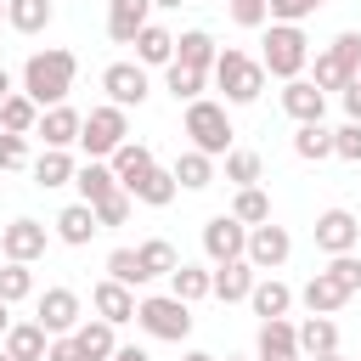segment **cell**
Masks as SVG:
<instances>
[{"mask_svg": "<svg viewBox=\"0 0 361 361\" xmlns=\"http://www.w3.org/2000/svg\"><path fill=\"white\" fill-rule=\"evenodd\" d=\"M130 203H135V197L118 186V192H107V197L90 203V209H96V220H102V231H107V226H124V220H130Z\"/></svg>", "mask_w": 361, "mask_h": 361, "instance_id": "43", "label": "cell"}, {"mask_svg": "<svg viewBox=\"0 0 361 361\" xmlns=\"http://www.w3.org/2000/svg\"><path fill=\"white\" fill-rule=\"evenodd\" d=\"M282 113H288L293 124H322L327 90H316V79H288V85H282Z\"/></svg>", "mask_w": 361, "mask_h": 361, "instance_id": "13", "label": "cell"}, {"mask_svg": "<svg viewBox=\"0 0 361 361\" xmlns=\"http://www.w3.org/2000/svg\"><path fill=\"white\" fill-rule=\"evenodd\" d=\"M39 102L34 96H23V90H11L6 102H0V130H11V135H34V124H39Z\"/></svg>", "mask_w": 361, "mask_h": 361, "instance_id": "24", "label": "cell"}, {"mask_svg": "<svg viewBox=\"0 0 361 361\" xmlns=\"http://www.w3.org/2000/svg\"><path fill=\"white\" fill-rule=\"evenodd\" d=\"M299 299H305V310H310V316H333V310H338V305H344L350 293H344V288H338V282H333L327 271H316V276H310V282L299 288Z\"/></svg>", "mask_w": 361, "mask_h": 361, "instance_id": "26", "label": "cell"}, {"mask_svg": "<svg viewBox=\"0 0 361 361\" xmlns=\"http://www.w3.org/2000/svg\"><path fill=\"white\" fill-rule=\"evenodd\" d=\"M169 293L186 299V305H197V299L214 293V271H203V265H175V271H169Z\"/></svg>", "mask_w": 361, "mask_h": 361, "instance_id": "30", "label": "cell"}, {"mask_svg": "<svg viewBox=\"0 0 361 361\" xmlns=\"http://www.w3.org/2000/svg\"><path fill=\"white\" fill-rule=\"evenodd\" d=\"M45 361H85V350H79V338H73V333H56V338H51V350H45Z\"/></svg>", "mask_w": 361, "mask_h": 361, "instance_id": "50", "label": "cell"}, {"mask_svg": "<svg viewBox=\"0 0 361 361\" xmlns=\"http://www.w3.org/2000/svg\"><path fill=\"white\" fill-rule=\"evenodd\" d=\"M186 135H192V147H197V152L226 158V152H231V118H226V107H220V102H209V96L186 102Z\"/></svg>", "mask_w": 361, "mask_h": 361, "instance_id": "4", "label": "cell"}, {"mask_svg": "<svg viewBox=\"0 0 361 361\" xmlns=\"http://www.w3.org/2000/svg\"><path fill=\"white\" fill-rule=\"evenodd\" d=\"M316 90H344V73H338L333 51H322V56H316Z\"/></svg>", "mask_w": 361, "mask_h": 361, "instance_id": "49", "label": "cell"}, {"mask_svg": "<svg viewBox=\"0 0 361 361\" xmlns=\"http://www.w3.org/2000/svg\"><path fill=\"white\" fill-rule=\"evenodd\" d=\"M254 282H259V271H254L248 259H226V265H214V299H226V305L248 299Z\"/></svg>", "mask_w": 361, "mask_h": 361, "instance_id": "19", "label": "cell"}, {"mask_svg": "<svg viewBox=\"0 0 361 361\" xmlns=\"http://www.w3.org/2000/svg\"><path fill=\"white\" fill-rule=\"evenodd\" d=\"M203 85H209V68H186V62H169V68H164V90H169L175 102H197Z\"/></svg>", "mask_w": 361, "mask_h": 361, "instance_id": "32", "label": "cell"}, {"mask_svg": "<svg viewBox=\"0 0 361 361\" xmlns=\"http://www.w3.org/2000/svg\"><path fill=\"white\" fill-rule=\"evenodd\" d=\"M310 361H344V355H338V350H327V355H310Z\"/></svg>", "mask_w": 361, "mask_h": 361, "instance_id": "56", "label": "cell"}, {"mask_svg": "<svg viewBox=\"0 0 361 361\" xmlns=\"http://www.w3.org/2000/svg\"><path fill=\"white\" fill-rule=\"evenodd\" d=\"M0 23H6V0H0Z\"/></svg>", "mask_w": 361, "mask_h": 361, "instance_id": "58", "label": "cell"}, {"mask_svg": "<svg viewBox=\"0 0 361 361\" xmlns=\"http://www.w3.org/2000/svg\"><path fill=\"white\" fill-rule=\"evenodd\" d=\"M265 6H271V23H305L322 0H265Z\"/></svg>", "mask_w": 361, "mask_h": 361, "instance_id": "48", "label": "cell"}, {"mask_svg": "<svg viewBox=\"0 0 361 361\" xmlns=\"http://www.w3.org/2000/svg\"><path fill=\"white\" fill-rule=\"evenodd\" d=\"M214 56H220V45L209 28H186L175 39V62H186V68H214Z\"/></svg>", "mask_w": 361, "mask_h": 361, "instance_id": "28", "label": "cell"}, {"mask_svg": "<svg viewBox=\"0 0 361 361\" xmlns=\"http://www.w3.org/2000/svg\"><path fill=\"white\" fill-rule=\"evenodd\" d=\"M96 231H102V220H96V209H90V203H68V209L56 214V237H62L68 248H85Z\"/></svg>", "mask_w": 361, "mask_h": 361, "instance_id": "20", "label": "cell"}, {"mask_svg": "<svg viewBox=\"0 0 361 361\" xmlns=\"http://www.w3.org/2000/svg\"><path fill=\"white\" fill-rule=\"evenodd\" d=\"M299 350H305V355H327V350H338V327H333V316H305V322H299Z\"/></svg>", "mask_w": 361, "mask_h": 361, "instance_id": "35", "label": "cell"}, {"mask_svg": "<svg viewBox=\"0 0 361 361\" xmlns=\"http://www.w3.org/2000/svg\"><path fill=\"white\" fill-rule=\"evenodd\" d=\"M73 73H79V56L62 51V45H45L23 62V96H34L39 107H56V102H68Z\"/></svg>", "mask_w": 361, "mask_h": 361, "instance_id": "1", "label": "cell"}, {"mask_svg": "<svg viewBox=\"0 0 361 361\" xmlns=\"http://www.w3.org/2000/svg\"><path fill=\"white\" fill-rule=\"evenodd\" d=\"M0 350H6L11 361H45L51 333H45L39 322H11V327H6V338H0Z\"/></svg>", "mask_w": 361, "mask_h": 361, "instance_id": "18", "label": "cell"}, {"mask_svg": "<svg viewBox=\"0 0 361 361\" xmlns=\"http://www.w3.org/2000/svg\"><path fill=\"white\" fill-rule=\"evenodd\" d=\"M152 6H164V11H175V6H186V0H152Z\"/></svg>", "mask_w": 361, "mask_h": 361, "instance_id": "57", "label": "cell"}, {"mask_svg": "<svg viewBox=\"0 0 361 361\" xmlns=\"http://www.w3.org/2000/svg\"><path fill=\"white\" fill-rule=\"evenodd\" d=\"M265 17H271L265 0H231V23L237 28H265Z\"/></svg>", "mask_w": 361, "mask_h": 361, "instance_id": "47", "label": "cell"}, {"mask_svg": "<svg viewBox=\"0 0 361 361\" xmlns=\"http://www.w3.org/2000/svg\"><path fill=\"white\" fill-rule=\"evenodd\" d=\"M107 276H113V282H124V288H141V282H147L141 254H135V248H113V254H107Z\"/></svg>", "mask_w": 361, "mask_h": 361, "instance_id": "42", "label": "cell"}, {"mask_svg": "<svg viewBox=\"0 0 361 361\" xmlns=\"http://www.w3.org/2000/svg\"><path fill=\"white\" fill-rule=\"evenodd\" d=\"M6 310H11V305L0 299V338H6V327H11V316H6Z\"/></svg>", "mask_w": 361, "mask_h": 361, "instance_id": "55", "label": "cell"}, {"mask_svg": "<svg viewBox=\"0 0 361 361\" xmlns=\"http://www.w3.org/2000/svg\"><path fill=\"white\" fill-rule=\"evenodd\" d=\"M102 90H107V102L113 107H141L147 96H152V85H147V68L141 62H107V73H102Z\"/></svg>", "mask_w": 361, "mask_h": 361, "instance_id": "9", "label": "cell"}, {"mask_svg": "<svg viewBox=\"0 0 361 361\" xmlns=\"http://www.w3.org/2000/svg\"><path fill=\"white\" fill-rule=\"evenodd\" d=\"M175 180H180L186 192L214 186V158H209V152H197V147H192V152H180V158H175Z\"/></svg>", "mask_w": 361, "mask_h": 361, "instance_id": "34", "label": "cell"}, {"mask_svg": "<svg viewBox=\"0 0 361 361\" xmlns=\"http://www.w3.org/2000/svg\"><path fill=\"white\" fill-rule=\"evenodd\" d=\"M34 158H28V135H11V130H0V169H28Z\"/></svg>", "mask_w": 361, "mask_h": 361, "instance_id": "46", "label": "cell"}, {"mask_svg": "<svg viewBox=\"0 0 361 361\" xmlns=\"http://www.w3.org/2000/svg\"><path fill=\"white\" fill-rule=\"evenodd\" d=\"M327 51H333V62H338L344 85H350V79H361V34H355V28H344V34H338Z\"/></svg>", "mask_w": 361, "mask_h": 361, "instance_id": "41", "label": "cell"}, {"mask_svg": "<svg viewBox=\"0 0 361 361\" xmlns=\"http://www.w3.org/2000/svg\"><path fill=\"white\" fill-rule=\"evenodd\" d=\"M130 141V118H124V107H90L85 113V130H79V147L90 152V158H113L118 147Z\"/></svg>", "mask_w": 361, "mask_h": 361, "instance_id": "6", "label": "cell"}, {"mask_svg": "<svg viewBox=\"0 0 361 361\" xmlns=\"http://www.w3.org/2000/svg\"><path fill=\"white\" fill-rule=\"evenodd\" d=\"M11 90H17V85H11V73H6V68H0V102H6V96H11Z\"/></svg>", "mask_w": 361, "mask_h": 361, "instance_id": "54", "label": "cell"}, {"mask_svg": "<svg viewBox=\"0 0 361 361\" xmlns=\"http://www.w3.org/2000/svg\"><path fill=\"white\" fill-rule=\"evenodd\" d=\"M226 361H248V355H226Z\"/></svg>", "mask_w": 361, "mask_h": 361, "instance_id": "59", "label": "cell"}, {"mask_svg": "<svg viewBox=\"0 0 361 361\" xmlns=\"http://www.w3.org/2000/svg\"><path fill=\"white\" fill-rule=\"evenodd\" d=\"M135 254H141V271H147V282H152V276H169V271L180 265V254H175V248H169L164 237H147V243H141Z\"/></svg>", "mask_w": 361, "mask_h": 361, "instance_id": "37", "label": "cell"}, {"mask_svg": "<svg viewBox=\"0 0 361 361\" xmlns=\"http://www.w3.org/2000/svg\"><path fill=\"white\" fill-rule=\"evenodd\" d=\"M180 361H220V355H209V350H186Z\"/></svg>", "mask_w": 361, "mask_h": 361, "instance_id": "53", "label": "cell"}, {"mask_svg": "<svg viewBox=\"0 0 361 361\" xmlns=\"http://www.w3.org/2000/svg\"><path fill=\"white\" fill-rule=\"evenodd\" d=\"M175 192H180L175 169H158V164H152V169H147V175H141V180L130 186V197H135V203H152V209H164V203H169Z\"/></svg>", "mask_w": 361, "mask_h": 361, "instance_id": "29", "label": "cell"}, {"mask_svg": "<svg viewBox=\"0 0 361 361\" xmlns=\"http://www.w3.org/2000/svg\"><path fill=\"white\" fill-rule=\"evenodd\" d=\"M34 322H39L51 338H56V333H73V327H79V293H73V288H45Z\"/></svg>", "mask_w": 361, "mask_h": 361, "instance_id": "14", "label": "cell"}, {"mask_svg": "<svg viewBox=\"0 0 361 361\" xmlns=\"http://www.w3.org/2000/svg\"><path fill=\"white\" fill-rule=\"evenodd\" d=\"M73 186H79V203H102L107 192H118V175L107 158H90L85 169H73Z\"/></svg>", "mask_w": 361, "mask_h": 361, "instance_id": "22", "label": "cell"}, {"mask_svg": "<svg viewBox=\"0 0 361 361\" xmlns=\"http://www.w3.org/2000/svg\"><path fill=\"white\" fill-rule=\"evenodd\" d=\"M259 169H265L259 152H248V147H231L226 152V180L231 186H259Z\"/></svg>", "mask_w": 361, "mask_h": 361, "instance_id": "38", "label": "cell"}, {"mask_svg": "<svg viewBox=\"0 0 361 361\" xmlns=\"http://www.w3.org/2000/svg\"><path fill=\"white\" fill-rule=\"evenodd\" d=\"M79 130H85V113H73L68 102L45 107V113H39V124H34V135H39L45 147H73V141H79Z\"/></svg>", "mask_w": 361, "mask_h": 361, "instance_id": "15", "label": "cell"}, {"mask_svg": "<svg viewBox=\"0 0 361 361\" xmlns=\"http://www.w3.org/2000/svg\"><path fill=\"white\" fill-rule=\"evenodd\" d=\"M73 338H79V350H85V361H113V350H118V327L113 322H79L73 327Z\"/></svg>", "mask_w": 361, "mask_h": 361, "instance_id": "23", "label": "cell"}, {"mask_svg": "<svg viewBox=\"0 0 361 361\" xmlns=\"http://www.w3.org/2000/svg\"><path fill=\"white\" fill-rule=\"evenodd\" d=\"M299 327L288 316H271L259 322V338H254V361H299Z\"/></svg>", "mask_w": 361, "mask_h": 361, "instance_id": "12", "label": "cell"}, {"mask_svg": "<svg viewBox=\"0 0 361 361\" xmlns=\"http://www.w3.org/2000/svg\"><path fill=\"white\" fill-rule=\"evenodd\" d=\"M51 0H6V23L17 28V34H45L51 28Z\"/></svg>", "mask_w": 361, "mask_h": 361, "instance_id": "31", "label": "cell"}, {"mask_svg": "<svg viewBox=\"0 0 361 361\" xmlns=\"http://www.w3.org/2000/svg\"><path fill=\"white\" fill-rule=\"evenodd\" d=\"M28 175H34V186H68L73 180V158H68V147H45L34 164H28Z\"/></svg>", "mask_w": 361, "mask_h": 361, "instance_id": "25", "label": "cell"}, {"mask_svg": "<svg viewBox=\"0 0 361 361\" xmlns=\"http://www.w3.org/2000/svg\"><path fill=\"white\" fill-rule=\"evenodd\" d=\"M231 214H237L243 226H265V220H271V197H265L259 186H237V203H231Z\"/></svg>", "mask_w": 361, "mask_h": 361, "instance_id": "39", "label": "cell"}, {"mask_svg": "<svg viewBox=\"0 0 361 361\" xmlns=\"http://www.w3.org/2000/svg\"><path fill=\"white\" fill-rule=\"evenodd\" d=\"M135 62H141V68H169V62H175V34L158 28V23H147V28L135 34Z\"/></svg>", "mask_w": 361, "mask_h": 361, "instance_id": "21", "label": "cell"}, {"mask_svg": "<svg viewBox=\"0 0 361 361\" xmlns=\"http://www.w3.org/2000/svg\"><path fill=\"white\" fill-rule=\"evenodd\" d=\"M361 243V220L350 209H322L316 214V248L322 254H355Z\"/></svg>", "mask_w": 361, "mask_h": 361, "instance_id": "10", "label": "cell"}, {"mask_svg": "<svg viewBox=\"0 0 361 361\" xmlns=\"http://www.w3.org/2000/svg\"><path fill=\"white\" fill-rule=\"evenodd\" d=\"M248 305H254V316H259V322H271V316H288V305H293V288H288V282H276V276H259V282H254V293H248Z\"/></svg>", "mask_w": 361, "mask_h": 361, "instance_id": "27", "label": "cell"}, {"mask_svg": "<svg viewBox=\"0 0 361 361\" xmlns=\"http://www.w3.org/2000/svg\"><path fill=\"white\" fill-rule=\"evenodd\" d=\"M203 254H209V265L243 259V254H248V226H243L237 214H214V220H203Z\"/></svg>", "mask_w": 361, "mask_h": 361, "instance_id": "7", "label": "cell"}, {"mask_svg": "<svg viewBox=\"0 0 361 361\" xmlns=\"http://www.w3.org/2000/svg\"><path fill=\"white\" fill-rule=\"evenodd\" d=\"M327 276H333V282H338V288H344L350 299L361 293V259H355V254H333V265H327Z\"/></svg>", "mask_w": 361, "mask_h": 361, "instance_id": "45", "label": "cell"}, {"mask_svg": "<svg viewBox=\"0 0 361 361\" xmlns=\"http://www.w3.org/2000/svg\"><path fill=\"white\" fill-rule=\"evenodd\" d=\"M90 305H96V316H102V322H113V327L135 322V288H124V282H113V276L90 288Z\"/></svg>", "mask_w": 361, "mask_h": 361, "instance_id": "16", "label": "cell"}, {"mask_svg": "<svg viewBox=\"0 0 361 361\" xmlns=\"http://www.w3.org/2000/svg\"><path fill=\"white\" fill-rule=\"evenodd\" d=\"M259 62H265V73L271 79H299L305 73V62H310V39H305V28L299 23H271L265 28V51H259Z\"/></svg>", "mask_w": 361, "mask_h": 361, "instance_id": "3", "label": "cell"}, {"mask_svg": "<svg viewBox=\"0 0 361 361\" xmlns=\"http://www.w3.org/2000/svg\"><path fill=\"white\" fill-rule=\"evenodd\" d=\"M135 322H141V333H152L164 344H180L192 333V305L175 299V293H152V299L135 305Z\"/></svg>", "mask_w": 361, "mask_h": 361, "instance_id": "5", "label": "cell"}, {"mask_svg": "<svg viewBox=\"0 0 361 361\" xmlns=\"http://www.w3.org/2000/svg\"><path fill=\"white\" fill-rule=\"evenodd\" d=\"M333 158L361 164V118H344V124L333 130Z\"/></svg>", "mask_w": 361, "mask_h": 361, "instance_id": "44", "label": "cell"}, {"mask_svg": "<svg viewBox=\"0 0 361 361\" xmlns=\"http://www.w3.org/2000/svg\"><path fill=\"white\" fill-rule=\"evenodd\" d=\"M0 361H11V355H6V350H0Z\"/></svg>", "mask_w": 361, "mask_h": 361, "instance_id": "60", "label": "cell"}, {"mask_svg": "<svg viewBox=\"0 0 361 361\" xmlns=\"http://www.w3.org/2000/svg\"><path fill=\"white\" fill-rule=\"evenodd\" d=\"M338 96H344V113H350V118H361V79H350Z\"/></svg>", "mask_w": 361, "mask_h": 361, "instance_id": "51", "label": "cell"}, {"mask_svg": "<svg viewBox=\"0 0 361 361\" xmlns=\"http://www.w3.org/2000/svg\"><path fill=\"white\" fill-rule=\"evenodd\" d=\"M288 254H293V237H288V226H248V265L259 271V276H271L276 265H288Z\"/></svg>", "mask_w": 361, "mask_h": 361, "instance_id": "8", "label": "cell"}, {"mask_svg": "<svg viewBox=\"0 0 361 361\" xmlns=\"http://www.w3.org/2000/svg\"><path fill=\"white\" fill-rule=\"evenodd\" d=\"M28 293H34V271H28L23 259H6V265H0V299L17 305V299H28Z\"/></svg>", "mask_w": 361, "mask_h": 361, "instance_id": "40", "label": "cell"}, {"mask_svg": "<svg viewBox=\"0 0 361 361\" xmlns=\"http://www.w3.org/2000/svg\"><path fill=\"white\" fill-rule=\"evenodd\" d=\"M45 243H51V231H45L39 220H28V214H17L11 226H0V254H6V259L34 265V259L45 254Z\"/></svg>", "mask_w": 361, "mask_h": 361, "instance_id": "11", "label": "cell"}, {"mask_svg": "<svg viewBox=\"0 0 361 361\" xmlns=\"http://www.w3.org/2000/svg\"><path fill=\"white\" fill-rule=\"evenodd\" d=\"M147 11H152V0H107V34H113V45H135V34L152 23Z\"/></svg>", "mask_w": 361, "mask_h": 361, "instance_id": "17", "label": "cell"}, {"mask_svg": "<svg viewBox=\"0 0 361 361\" xmlns=\"http://www.w3.org/2000/svg\"><path fill=\"white\" fill-rule=\"evenodd\" d=\"M293 152H299L305 164L333 158V130H327V124H299V130H293Z\"/></svg>", "mask_w": 361, "mask_h": 361, "instance_id": "36", "label": "cell"}, {"mask_svg": "<svg viewBox=\"0 0 361 361\" xmlns=\"http://www.w3.org/2000/svg\"><path fill=\"white\" fill-rule=\"evenodd\" d=\"M209 79L220 85V96H226L231 107H248V102H259V90H265V62L248 56V51H231V45H226V51L214 56Z\"/></svg>", "mask_w": 361, "mask_h": 361, "instance_id": "2", "label": "cell"}, {"mask_svg": "<svg viewBox=\"0 0 361 361\" xmlns=\"http://www.w3.org/2000/svg\"><path fill=\"white\" fill-rule=\"evenodd\" d=\"M113 361H152V355H147V350H135V344H118V350H113Z\"/></svg>", "mask_w": 361, "mask_h": 361, "instance_id": "52", "label": "cell"}, {"mask_svg": "<svg viewBox=\"0 0 361 361\" xmlns=\"http://www.w3.org/2000/svg\"><path fill=\"white\" fill-rule=\"evenodd\" d=\"M107 164H113V175H118V186L130 192V186H135V180H141L147 169H152V152H147L141 141H124V147H118V152H113Z\"/></svg>", "mask_w": 361, "mask_h": 361, "instance_id": "33", "label": "cell"}]
</instances>
